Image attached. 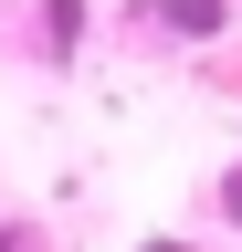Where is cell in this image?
I'll return each mask as SVG.
<instances>
[{
	"label": "cell",
	"mask_w": 242,
	"mask_h": 252,
	"mask_svg": "<svg viewBox=\"0 0 242 252\" xmlns=\"http://www.w3.org/2000/svg\"><path fill=\"white\" fill-rule=\"evenodd\" d=\"M147 252H190V242H147Z\"/></svg>",
	"instance_id": "cell-3"
},
{
	"label": "cell",
	"mask_w": 242,
	"mask_h": 252,
	"mask_svg": "<svg viewBox=\"0 0 242 252\" xmlns=\"http://www.w3.org/2000/svg\"><path fill=\"white\" fill-rule=\"evenodd\" d=\"M0 252H42V242H32V231H0Z\"/></svg>",
	"instance_id": "cell-2"
},
{
	"label": "cell",
	"mask_w": 242,
	"mask_h": 252,
	"mask_svg": "<svg viewBox=\"0 0 242 252\" xmlns=\"http://www.w3.org/2000/svg\"><path fill=\"white\" fill-rule=\"evenodd\" d=\"M169 32H221V0H147Z\"/></svg>",
	"instance_id": "cell-1"
}]
</instances>
